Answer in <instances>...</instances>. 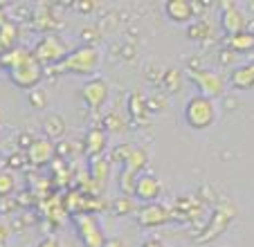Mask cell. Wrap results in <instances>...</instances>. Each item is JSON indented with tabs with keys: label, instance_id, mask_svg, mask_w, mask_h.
<instances>
[{
	"label": "cell",
	"instance_id": "obj_1",
	"mask_svg": "<svg viewBox=\"0 0 254 247\" xmlns=\"http://www.w3.org/2000/svg\"><path fill=\"white\" fill-rule=\"evenodd\" d=\"M99 63H101V57L92 45H79V48L70 50L61 63L54 65V72H59V74L90 76L99 70Z\"/></svg>",
	"mask_w": 254,
	"mask_h": 247
},
{
	"label": "cell",
	"instance_id": "obj_2",
	"mask_svg": "<svg viewBox=\"0 0 254 247\" xmlns=\"http://www.w3.org/2000/svg\"><path fill=\"white\" fill-rule=\"evenodd\" d=\"M29 52H32L34 61L39 63V65H57V63H61L63 59L67 57L70 48H67V43L61 36H57V34H45V36H41L39 41L34 43V48L29 50Z\"/></svg>",
	"mask_w": 254,
	"mask_h": 247
},
{
	"label": "cell",
	"instance_id": "obj_3",
	"mask_svg": "<svg viewBox=\"0 0 254 247\" xmlns=\"http://www.w3.org/2000/svg\"><path fill=\"white\" fill-rule=\"evenodd\" d=\"M185 122L191 126L193 130H205L216 122V106L207 97H191L185 106Z\"/></svg>",
	"mask_w": 254,
	"mask_h": 247
},
{
	"label": "cell",
	"instance_id": "obj_4",
	"mask_svg": "<svg viewBox=\"0 0 254 247\" xmlns=\"http://www.w3.org/2000/svg\"><path fill=\"white\" fill-rule=\"evenodd\" d=\"M72 225H74L77 238L83 247H104L106 234L95 214H74L72 216Z\"/></svg>",
	"mask_w": 254,
	"mask_h": 247
},
{
	"label": "cell",
	"instance_id": "obj_5",
	"mask_svg": "<svg viewBox=\"0 0 254 247\" xmlns=\"http://www.w3.org/2000/svg\"><path fill=\"white\" fill-rule=\"evenodd\" d=\"M146 162H149V155H146V151L144 148H135L130 151V155L124 160V164H122V173H120V191L124 195H133V185L135 180H137L139 176H142V171L146 169Z\"/></svg>",
	"mask_w": 254,
	"mask_h": 247
},
{
	"label": "cell",
	"instance_id": "obj_6",
	"mask_svg": "<svg viewBox=\"0 0 254 247\" xmlns=\"http://www.w3.org/2000/svg\"><path fill=\"white\" fill-rule=\"evenodd\" d=\"M7 76L20 90H34V88L39 86V81L43 79V65H39V63L34 61L32 52H29L27 59H23L18 65L7 70Z\"/></svg>",
	"mask_w": 254,
	"mask_h": 247
},
{
	"label": "cell",
	"instance_id": "obj_7",
	"mask_svg": "<svg viewBox=\"0 0 254 247\" xmlns=\"http://www.w3.org/2000/svg\"><path fill=\"white\" fill-rule=\"evenodd\" d=\"M187 79L198 88V95L207 97V99H211V101H214V97H221L223 90H225V76H223L221 72L187 67Z\"/></svg>",
	"mask_w": 254,
	"mask_h": 247
},
{
	"label": "cell",
	"instance_id": "obj_8",
	"mask_svg": "<svg viewBox=\"0 0 254 247\" xmlns=\"http://www.w3.org/2000/svg\"><path fill=\"white\" fill-rule=\"evenodd\" d=\"M135 220H137V225L144 227V229H155V227H162V225L171 223V220H178V218L167 204L146 202V204H142V207H137V211H135Z\"/></svg>",
	"mask_w": 254,
	"mask_h": 247
},
{
	"label": "cell",
	"instance_id": "obj_9",
	"mask_svg": "<svg viewBox=\"0 0 254 247\" xmlns=\"http://www.w3.org/2000/svg\"><path fill=\"white\" fill-rule=\"evenodd\" d=\"M245 14L236 7V2L232 0H223L221 2V27L227 36H234V34H241L245 32Z\"/></svg>",
	"mask_w": 254,
	"mask_h": 247
},
{
	"label": "cell",
	"instance_id": "obj_10",
	"mask_svg": "<svg viewBox=\"0 0 254 247\" xmlns=\"http://www.w3.org/2000/svg\"><path fill=\"white\" fill-rule=\"evenodd\" d=\"M160 193H162V182L153 173H142L133 185V198H137L142 204L158 202Z\"/></svg>",
	"mask_w": 254,
	"mask_h": 247
},
{
	"label": "cell",
	"instance_id": "obj_11",
	"mask_svg": "<svg viewBox=\"0 0 254 247\" xmlns=\"http://www.w3.org/2000/svg\"><path fill=\"white\" fill-rule=\"evenodd\" d=\"M57 151H54V142H50L48 137H34L32 144L25 151V160L32 164V167H45L54 160Z\"/></svg>",
	"mask_w": 254,
	"mask_h": 247
},
{
	"label": "cell",
	"instance_id": "obj_12",
	"mask_svg": "<svg viewBox=\"0 0 254 247\" xmlns=\"http://www.w3.org/2000/svg\"><path fill=\"white\" fill-rule=\"evenodd\" d=\"M108 95H111V88L104 79H90L81 88V97L90 110H99L108 101Z\"/></svg>",
	"mask_w": 254,
	"mask_h": 247
},
{
	"label": "cell",
	"instance_id": "obj_13",
	"mask_svg": "<svg viewBox=\"0 0 254 247\" xmlns=\"http://www.w3.org/2000/svg\"><path fill=\"white\" fill-rule=\"evenodd\" d=\"M111 176V160L104 155L90 160V193L99 195L106 186V180Z\"/></svg>",
	"mask_w": 254,
	"mask_h": 247
},
{
	"label": "cell",
	"instance_id": "obj_14",
	"mask_svg": "<svg viewBox=\"0 0 254 247\" xmlns=\"http://www.w3.org/2000/svg\"><path fill=\"white\" fill-rule=\"evenodd\" d=\"M108 148V133L104 128H90L83 137V153H86L90 160L104 155V151Z\"/></svg>",
	"mask_w": 254,
	"mask_h": 247
},
{
	"label": "cell",
	"instance_id": "obj_15",
	"mask_svg": "<svg viewBox=\"0 0 254 247\" xmlns=\"http://www.w3.org/2000/svg\"><path fill=\"white\" fill-rule=\"evenodd\" d=\"M164 14L173 23H191L193 5L189 0H169V2H164Z\"/></svg>",
	"mask_w": 254,
	"mask_h": 247
},
{
	"label": "cell",
	"instance_id": "obj_16",
	"mask_svg": "<svg viewBox=\"0 0 254 247\" xmlns=\"http://www.w3.org/2000/svg\"><path fill=\"white\" fill-rule=\"evenodd\" d=\"M230 83L236 90H250L254 88V63H245L232 70L230 74Z\"/></svg>",
	"mask_w": 254,
	"mask_h": 247
},
{
	"label": "cell",
	"instance_id": "obj_17",
	"mask_svg": "<svg viewBox=\"0 0 254 247\" xmlns=\"http://www.w3.org/2000/svg\"><path fill=\"white\" fill-rule=\"evenodd\" d=\"M232 214H234V211H232V207H221V209H216L214 218H211V223H209V227H207L205 236H200V241H211L216 234H221L223 229L230 225Z\"/></svg>",
	"mask_w": 254,
	"mask_h": 247
},
{
	"label": "cell",
	"instance_id": "obj_18",
	"mask_svg": "<svg viewBox=\"0 0 254 247\" xmlns=\"http://www.w3.org/2000/svg\"><path fill=\"white\" fill-rule=\"evenodd\" d=\"M14 48H18V25L9 20L0 27V57L11 52Z\"/></svg>",
	"mask_w": 254,
	"mask_h": 247
},
{
	"label": "cell",
	"instance_id": "obj_19",
	"mask_svg": "<svg viewBox=\"0 0 254 247\" xmlns=\"http://www.w3.org/2000/svg\"><path fill=\"white\" fill-rule=\"evenodd\" d=\"M43 137H48L50 142H54V139H61L63 133H65V119L61 117V115L52 113L48 115V117L43 119Z\"/></svg>",
	"mask_w": 254,
	"mask_h": 247
},
{
	"label": "cell",
	"instance_id": "obj_20",
	"mask_svg": "<svg viewBox=\"0 0 254 247\" xmlns=\"http://www.w3.org/2000/svg\"><path fill=\"white\" fill-rule=\"evenodd\" d=\"M225 43L232 52H250V50H254V36L252 32H241L234 36H227Z\"/></svg>",
	"mask_w": 254,
	"mask_h": 247
},
{
	"label": "cell",
	"instance_id": "obj_21",
	"mask_svg": "<svg viewBox=\"0 0 254 247\" xmlns=\"http://www.w3.org/2000/svg\"><path fill=\"white\" fill-rule=\"evenodd\" d=\"M29 57V50L27 48H14L11 52H7V54H2L0 57V70H11L14 65H18L23 59H27Z\"/></svg>",
	"mask_w": 254,
	"mask_h": 247
},
{
	"label": "cell",
	"instance_id": "obj_22",
	"mask_svg": "<svg viewBox=\"0 0 254 247\" xmlns=\"http://www.w3.org/2000/svg\"><path fill=\"white\" fill-rule=\"evenodd\" d=\"M57 20H52V16H50L48 7H41V9H36V14H34V27L39 29V32H45V34H52V29H57Z\"/></svg>",
	"mask_w": 254,
	"mask_h": 247
},
{
	"label": "cell",
	"instance_id": "obj_23",
	"mask_svg": "<svg viewBox=\"0 0 254 247\" xmlns=\"http://www.w3.org/2000/svg\"><path fill=\"white\" fill-rule=\"evenodd\" d=\"M209 34H211V25L207 23L205 18L193 20V23H189V27H187V36L191 38V41H200V38H207Z\"/></svg>",
	"mask_w": 254,
	"mask_h": 247
},
{
	"label": "cell",
	"instance_id": "obj_24",
	"mask_svg": "<svg viewBox=\"0 0 254 247\" xmlns=\"http://www.w3.org/2000/svg\"><path fill=\"white\" fill-rule=\"evenodd\" d=\"M16 189V176L7 169H0V198H9Z\"/></svg>",
	"mask_w": 254,
	"mask_h": 247
},
{
	"label": "cell",
	"instance_id": "obj_25",
	"mask_svg": "<svg viewBox=\"0 0 254 247\" xmlns=\"http://www.w3.org/2000/svg\"><path fill=\"white\" fill-rule=\"evenodd\" d=\"M113 211H115L117 216H126V214L137 211V209H135V202L130 200V195H120V198L113 202Z\"/></svg>",
	"mask_w": 254,
	"mask_h": 247
},
{
	"label": "cell",
	"instance_id": "obj_26",
	"mask_svg": "<svg viewBox=\"0 0 254 247\" xmlns=\"http://www.w3.org/2000/svg\"><path fill=\"white\" fill-rule=\"evenodd\" d=\"M130 151H133V146H130V144H120V146L113 148L111 160L113 162H122V164H124V160L130 155Z\"/></svg>",
	"mask_w": 254,
	"mask_h": 247
},
{
	"label": "cell",
	"instance_id": "obj_27",
	"mask_svg": "<svg viewBox=\"0 0 254 247\" xmlns=\"http://www.w3.org/2000/svg\"><path fill=\"white\" fill-rule=\"evenodd\" d=\"M164 88H169V92H176V88H178V72L176 70L164 72Z\"/></svg>",
	"mask_w": 254,
	"mask_h": 247
},
{
	"label": "cell",
	"instance_id": "obj_28",
	"mask_svg": "<svg viewBox=\"0 0 254 247\" xmlns=\"http://www.w3.org/2000/svg\"><path fill=\"white\" fill-rule=\"evenodd\" d=\"M104 124H106V133H108V130H120L122 128V122H120V117H117L115 113L113 115H106V119H104Z\"/></svg>",
	"mask_w": 254,
	"mask_h": 247
},
{
	"label": "cell",
	"instance_id": "obj_29",
	"mask_svg": "<svg viewBox=\"0 0 254 247\" xmlns=\"http://www.w3.org/2000/svg\"><path fill=\"white\" fill-rule=\"evenodd\" d=\"M29 101H32V106L43 108L45 106V92L43 90H29Z\"/></svg>",
	"mask_w": 254,
	"mask_h": 247
},
{
	"label": "cell",
	"instance_id": "obj_30",
	"mask_svg": "<svg viewBox=\"0 0 254 247\" xmlns=\"http://www.w3.org/2000/svg\"><path fill=\"white\" fill-rule=\"evenodd\" d=\"M23 162H25V157L20 155V153H11V155L7 157V164H9V169H20V167H23Z\"/></svg>",
	"mask_w": 254,
	"mask_h": 247
},
{
	"label": "cell",
	"instance_id": "obj_31",
	"mask_svg": "<svg viewBox=\"0 0 254 247\" xmlns=\"http://www.w3.org/2000/svg\"><path fill=\"white\" fill-rule=\"evenodd\" d=\"M36 247H61V243H59L57 236H45L43 241H39V245Z\"/></svg>",
	"mask_w": 254,
	"mask_h": 247
},
{
	"label": "cell",
	"instance_id": "obj_32",
	"mask_svg": "<svg viewBox=\"0 0 254 247\" xmlns=\"http://www.w3.org/2000/svg\"><path fill=\"white\" fill-rule=\"evenodd\" d=\"M104 247H128V245H126V241H122V238L113 236V238H106V241H104Z\"/></svg>",
	"mask_w": 254,
	"mask_h": 247
},
{
	"label": "cell",
	"instance_id": "obj_33",
	"mask_svg": "<svg viewBox=\"0 0 254 247\" xmlns=\"http://www.w3.org/2000/svg\"><path fill=\"white\" fill-rule=\"evenodd\" d=\"M7 236H9V232H7V227L2 225V220H0V247L7 245Z\"/></svg>",
	"mask_w": 254,
	"mask_h": 247
},
{
	"label": "cell",
	"instance_id": "obj_34",
	"mask_svg": "<svg viewBox=\"0 0 254 247\" xmlns=\"http://www.w3.org/2000/svg\"><path fill=\"white\" fill-rule=\"evenodd\" d=\"M142 247H164L162 241H158V238H149V241H144Z\"/></svg>",
	"mask_w": 254,
	"mask_h": 247
},
{
	"label": "cell",
	"instance_id": "obj_35",
	"mask_svg": "<svg viewBox=\"0 0 254 247\" xmlns=\"http://www.w3.org/2000/svg\"><path fill=\"white\" fill-rule=\"evenodd\" d=\"M5 23H9V18H7V11H5V7L0 5V27H2V25Z\"/></svg>",
	"mask_w": 254,
	"mask_h": 247
},
{
	"label": "cell",
	"instance_id": "obj_36",
	"mask_svg": "<svg viewBox=\"0 0 254 247\" xmlns=\"http://www.w3.org/2000/svg\"><path fill=\"white\" fill-rule=\"evenodd\" d=\"M79 9H90V7H95V5H90V2H86V5H77Z\"/></svg>",
	"mask_w": 254,
	"mask_h": 247
},
{
	"label": "cell",
	"instance_id": "obj_37",
	"mask_svg": "<svg viewBox=\"0 0 254 247\" xmlns=\"http://www.w3.org/2000/svg\"><path fill=\"white\" fill-rule=\"evenodd\" d=\"M2 119H5V115H2V110H0V124H2Z\"/></svg>",
	"mask_w": 254,
	"mask_h": 247
},
{
	"label": "cell",
	"instance_id": "obj_38",
	"mask_svg": "<svg viewBox=\"0 0 254 247\" xmlns=\"http://www.w3.org/2000/svg\"><path fill=\"white\" fill-rule=\"evenodd\" d=\"M252 36H254V29H252Z\"/></svg>",
	"mask_w": 254,
	"mask_h": 247
}]
</instances>
